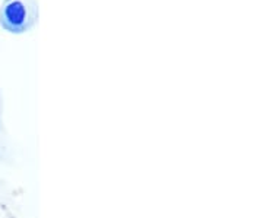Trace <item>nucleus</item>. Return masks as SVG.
<instances>
[{"instance_id": "obj_1", "label": "nucleus", "mask_w": 263, "mask_h": 218, "mask_svg": "<svg viewBox=\"0 0 263 218\" xmlns=\"http://www.w3.org/2000/svg\"><path fill=\"white\" fill-rule=\"evenodd\" d=\"M28 18V10L24 3V0H9L5 5L3 10V21L5 25L12 29L21 28L25 25Z\"/></svg>"}]
</instances>
